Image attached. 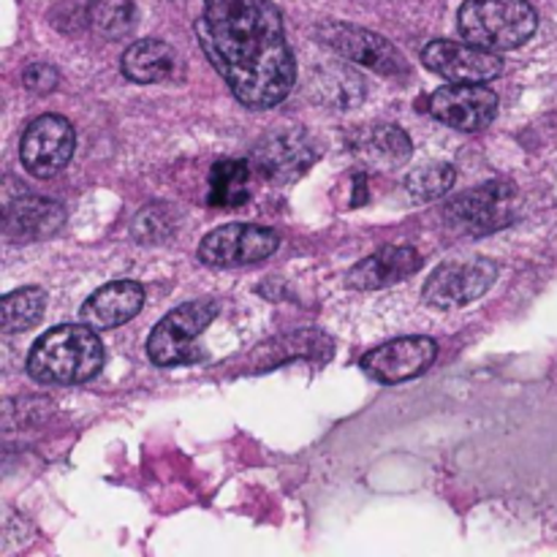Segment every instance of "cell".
I'll return each mask as SVG.
<instances>
[{
    "instance_id": "cell-12",
    "label": "cell",
    "mask_w": 557,
    "mask_h": 557,
    "mask_svg": "<svg viewBox=\"0 0 557 557\" xmlns=\"http://www.w3.org/2000/svg\"><path fill=\"white\" fill-rule=\"evenodd\" d=\"M430 112L457 131H482L498 114V96L473 82H449L430 96Z\"/></svg>"
},
{
    "instance_id": "cell-7",
    "label": "cell",
    "mask_w": 557,
    "mask_h": 557,
    "mask_svg": "<svg viewBox=\"0 0 557 557\" xmlns=\"http://www.w3.org/2000/svg\"><path fill=\"white\" fill-rule=\"evenodd\" d=\"M74 147L76 134L69 120L60 117V114H44V117L33 120L25 128V134H22V166L33 177L49 180L69 166L71 156H74Z\"/></svg>"
},
{
    "instance_id": "cell-5",
    "label": "cell",
    "mask_w": 557,
    "mask_h": 557,
    "mask_svg": "<svg viewBox=\"0 0 557 557\" xmlns=\"http://www.w3.org/2000/svg\"><path fill=\"white\" fill-rule=\"evenodd\" d=\"M221 313V305L215 299H196L174 308L166 319H161L147 341V354L158 368H172V364H188L196 359V341L201 332L212 324V319Z\"/></svg>"
},
{
    "instance_id": "cell-11",
    "label": "cell",
    "mask_w": 557,
    "mask_h": 557,
    "mask_svg": "<svg viewBox=\"0 0 557 557\" xmlns=\"http://www.w3.org/2000/svg\"><path fill=\"white\" fill-rule=\"evenodd\" d=\"M324 41L330 44L335 52L343 58L357 60V63L368 65V69L379 71L384 76H406L408 74V60L403 58L400 49L384 36L373 30H364L359 25H346V22H330L324 25Z\"/></svg>"
},
{
    "instance_id": "cell-16",
    "label": "cell",
    "mask_w": 557,
    "mask_h": 557,
    "mask_svg": "<svg viewBox=\"0 0 557 557\" xmlns=\"http://www.w3.org/2000/svg\"><path fill=\"white\" fill-rule=\"evenodd\" d=\"M65 221V210L52 199L20 196L5 207L3 228L9 239H41L58 232Z\"/></svg>"
},
{
    "instance_id": "cell-10",
    "label": "cell",
    "mask_w": 557,
    "mask_h": 557,
    "mask_svg": "<svg viewBox=\"0 0 557 557\" xmlns=\"http://www.w3.org/2000/svg\"><path fill=\"white\" fill-rule=\"evenodd\" d=\"M435 357H438V346L433 337H397L364 354L362 370L379 384H403L430 370Z\"/></svg>"
},
{
    "instance_id": "cell-20",
    "label": "cell",
    "mask_w": 557,
    "mask_h": 557,
    "mask_svg": "<svg viewBox=\"0 0 557 557\" xmlns=\"http://www.w3.org/2000/svg\"><path fill=\"white\" fill-rule=\"evenodd\" d=\"M87 20L101 36L123 38L136 25V5L134 0H90Z\"/></svg>"
},
{
    "instance_id": "cell-24",
    "label": "cell",
    "mask_w": 557,
    "mask_h": 557,
    "mask_svg": "<svg viewBox=\"0 0 557 557\" xmlns=\"http://www.w3.org/2000/svg\"><path fill=\"white\" fill-rule=\"evenodd\" d=\"M22 82H25L27 90L49 92V90H54V87H58V71H54L52 65L36 63V65H30L25 74H22Z\"/></svg>"
},
{
    "instance_id": "cell-17",
    "label": "cell",
    "mask_w": 557,
    "mask_h": 557,
    "mask_svg": "<svg viewBox=\"0 0 557 557\" xmlns=\"http://www.w3.org/2000/svg\"><path fill=\"white\" fill-rule=\"evenodd\" d=\"M180 71V54L174 47L158 38H141L131 44L123 54V74L131 82L150 85V82H166Z\"/></svg>"
},
{
    "instance_id": "cell-23",
    "label": "cell",
    "mask_w": 557,
    "mask_h": 557,
    "mask_svg": "<svg viewBox=\"0 0 557 557\" xmlns=\"http://www.w3.org/2000/svg\"><path fill=\"white\" fill-rule=\"evenodd\" d=\"M368 147L373 152H379V156L392 158V161H400V158H406L408 152H411V141H408V136L403 134L400 128H395V125H379V128L370 134Z\"/></svg>"
},
{
    "instance_id": "cell-4",
    "label": "cell",
    "mask_w": 557,
    "mask_h": 557,
    "mask_svg": "<svg viewBox=\"0 0 557 557\" xmlns=\"http://www.w3.org/2000/svg\"><path fill=\"white\" fill-rule=\"evenodd\" d=\"M517 215H520V194L515 190V185L504 183V180L462 190L444 207L446 223L455 232L471 234V237L500 232V228L511 226Z\"/></svg>"
},
{
    "instance_id": "cell-19",
    "label": "cell",
    "mask_w": 557,
    "mask_h": 557,
    "mask_svg": "<svg viewBox=\"0 0 557 557\" xmlns=\"http://www.w3.org/2000/svg\"><path fill=\"white\" fill-rule=\"evenodd\" d=\"M44 308H47V292L38 286L20 288L3 297V332L14 335V332H25L41 321Z\"/></svg>"
},
{
    "instance_id": "cell-3",
    "label": "cell",
    "mask_w": 557,
    "mask_h": 557,
    "mask_svg": "<svg viewBox=\"0 0 557 557\" xmlns=\"http://www.w3.org/2000/svg\"><path fill=\"white\" fill-rule=\"evenodd\" d=\"M536 25L539 16L528 0H466L457 11L462 38L493 52L522 47Z\"/></svg>"
},
{
    "instance_id": "cell-8",
    "label": "cell",
    "mask_w": 557,
    "mask_h": 557,
    "mask_svg": "<svg viewBox=\"0 0 557 557\" xmlns=\"http://www.w3.org/2000/svg\"><path fill=\"white\" fill-rule=\"evenodd\" d=\"M281 245L272 228L253 223H228L207 234L199 245V259L207 267H243L270 259Z\"/></svg>"
},
{
    "instance_id": "cell-13",
    "label": "cell",
    "mask_w": 557,
    "mask_h": 557,
    "mask_svg": "<svg viewBox=\"0 0 557 557\" xmlns=\"http://www.w3.org/2000/svg\"><path fill=\"white\" fill-rule=\"evenodd\" d=\"M145 305V288L136 281H114L101 286L82 305L79 319L92 330H117Z\"/></svg>"
},
{
    "instance_id": "cell-22",
    "label": "cell",
    "mask_w": 557,
    "mask_h": 557,
    "mask_svg": "<svg viewBox=\"0 0 557 557\" xmlns=\"http://www.w3.org/2000/svg\"><path fill=\"white\" fill-rule=\"evenodd\" d=\"M134 237L139 239V243H161V239H166L169 234H172V215H169V207L163 205H156V207H145V210L136 215L134 221Z\"/></svg>"
},
{
    "instance_id": "cell-9",
    "label": "cell",
    "mask_w": 557,
    "mask_h": 557,
    "mask_svg": "<svg viewBox=\"0 0 557 557\" xmlns=\"http://www.w3.org/2000/svg\"><path fill=\"white\" fill-rule=\"evenodd\" d=\"M422 63L444 79L473 82V85H484L504 74V60L498 58V52L473 41H449V38L428 44Z\"/></svg>"
},
{
    "instance_id": "cell-6",
    "label": "cell",
    "mask_w": 557,
    "mask_h": 557,
    "mask_svg": "<svg viewBox=\"0 0 557 557\" xmlns=\"http://www.w3.org/2000/svg\"><path fill=\"white\" fill-rule=\"evenodd\" d=\"M498 277V264L484 256L455 259L441 264L424 283V302L441 310H455L484 297Z\"/></svg>"
},
{
    "instance_id": "cell-15",
    "label": "cell",
    "mask_w": 557,
    "mask_h": 557,
    "mask_svg": "<svg viewBox=\"0 0 557 557\" xmlns=\"http://www.w3.org/2000/svg\"><path fill=\"white\" fill-rule=\"evenodd\" d=\"M253 158L259 163V172H264L270 180H277V183L281 180L286 183V180H294L302 172H308L315 152L305 134H299V131H281V134L267 136L256 147Z\"/></svg>"
},
{
    "instance_id": "cell-14",
    "label": "cell",
    "mask_w": 557,
    "mask_h": 557,
    "mask_svg": "<svg viewBox=\"0 0 557 557\" xmlns=\"http://www.w3.org/2000/svg\"><path fill=\"white\" fill-rule=\"evenodd\" d=\"M417 270H422V253L408 248V245H395V248L375 250L368 259L354 264L346 281L348 286L359 288V292H375V288L406 281Z\"/></svg>"
},
{
    "instance_id": "cell-1",
    "label": "cell",
    "mask_w": 557,
    "mask_h": 557,
    "mask_svg": "<svg viewBox=\"0 0 557 557\" xmlns=\"http://www.w3.org/2000/svg\"><path fill=\"white\" fill-rule=\"evenodd\" d=\"M196 36L243 107L272 109L286 101L297 63L272 0H205Z\"/></svg>"
},
{
    "instance_id": "cell-18",
    "label": "cell",
    "mask_w": 557,
    "mask_h": 557,
    "mask_svg": "<svg viewBox=\"0 0 557 557\" xmlns=\"http://www.w3.org/2000/svg\"><path fill=\"white\" fill-rule=\"evenodd\" d=\"M250 196V166L245 161H218L210 172V207L237 210Z\"/></svg>"
},
{
    "instance_id": "cell-2",
    "label": "cell",
    "mask_w": 557,
    "mask_h": 557,
    "mask_svg": "<svg viewBox=\"0 0 557 557\" xmlns=\"http://www.w3.org/2000/svg\"><path fill=\"white\" fill-rule=\"evenodd\" d=\"M103 368V343L90 324H60L44 332L27 354V373L38 384H85Z\"/></svg>"
},
{
    "instance_id": "cell-21",
    "label": "cell",
    "mask_w": 557,
    "mask_h": 557,
    "mask_svg": "<svg viewBox=\"0 0 557 557\" xmlns=\"http://www.w3.org/2000/svg\"><path fill=\"white\" fill-rule=\"evenodd\" d=\"M457 180V169L451 163H428V166L413 169L406 177V190L419 201H433L449 194Z\"/></svg>"
}]
</instances>
